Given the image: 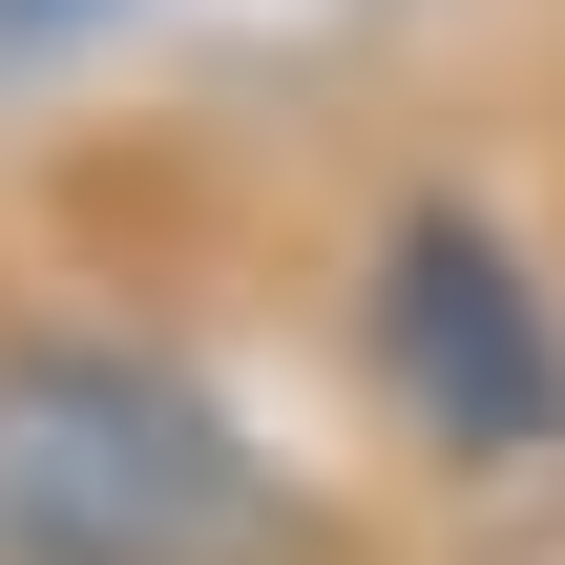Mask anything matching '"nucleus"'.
Listing matches in <instances>:
<instances>
[{
	"label": "nucleus",
	"instance_id": "f257e3e1",
	"mask_svg": "<svg viewBox=\"0 0 565 565\" xmlns=\"http://www.w3.org/2000/svg\"><path fill=\"white\" fill-rule=\"evenodd\" d=\"M294 482L231 440L126 335H21L0 356V565H273Z\"/></svg>",
	"mask_w": 565,
	"mask_h": 565
},
{
	"label": "nucleus",
	"instance_id": "7ed1b4c3",
	"mask_svg": "<svg viewBox=\"0 0 565 565\" xmlns=\"http://www.w3.org/2000/svg\"><path fill=\"white\" fill-rule=\"evenodd\" d=\"M0 21H84V0H0Z\"/></svg>",
	"mask_w": 565,
	"mask_h": 565
},
{
	"label": "nucleus",
	"instance_id": "f03ea898",
	"mask_svg": "<svg viewBox=\"0 0 565 565\" xmlns=\"http://www.w3.org/2000/svg\"><path fill=\"white\" fill-rule=\"evenodd\" d=\"M377 377H398V419L440 461H545L565 440V335H545V294H524V252L461 231V210H419L377 252Z\"/></svg>",
	"mask_w": 565,
	"mask_h": 565
}]
</instances>
